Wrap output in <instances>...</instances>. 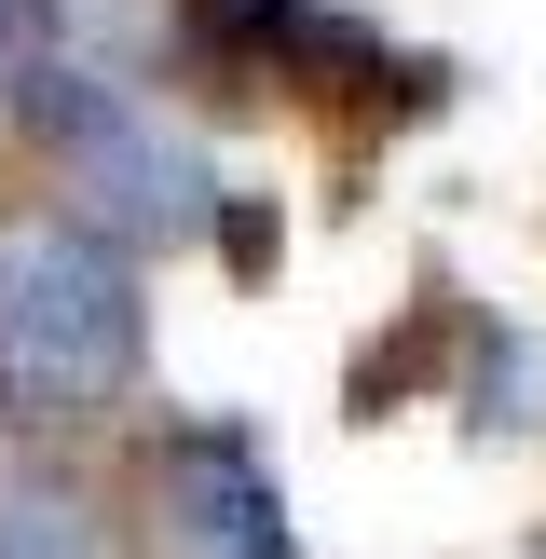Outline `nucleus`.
<instances>
[{
	"instance_id": "nucleus-1",
	"label": "nucleus",
	"mask_w": 546,
	"mask_h": 559,
	"mask_svg": "<svg viewBox=\"0 0 546 559\" xmlns=\"http://www.w3.org/2000/svg\"><path fill=\"white\" fill-rule=\"evenodd\" d=\"M136 382H151L136 246H109L82 205H14L0 218V424L82 437L136 409Z\"/></svg>"
},
{
	"instance_id": "nucleus-2",
	"label": "nucleus",
	"mask_w": 546,
	"mask_h": 559,
	"mask_svg": "<svg viewBox=\"0 0 546 559\" xmlns=\"http://www.w3.org/2000/svg\"><path fill=\"white\" fill-rule=\"evenodd\" d=\"M0 109H14V136L41 151L55 205H82L109 246H136V260H178V246H205V233H218V205H233V178H218L205 123H178V109H164L136 69L41 55V69L0 82Z\"/></svg>"
},
{
	"instance_id": "nucleus-3",
	"label": "nucleus",
	"mask_w": 546,
	"mask_h": 559,
	"mask_svg": "<svg viewBox=\"0 0 546 559\" xmlns=\"http://www.w3.org/2000/svg\"><path fill=\"white\" fill-rule=\"evenodd\" d=\"M151 559H314L273 491L260 424H164L151 437Z\"/></svg>"
},
{
	"instance_id": "nucleus-4",
	"label": "nucleus",
	"mask_w": 546,
	"mask_h": 559,
	"mask_svg": "<svg viewBox=\"0 0 546 559\" xmlns=\"http://www.w3.org/2000/svg\"><path fill=\"white\" fill-rule=\"evenodd\" d=\"M0 559H136V533H123L96 464H69L55 437L0 424Z\"/></svg>"
},
{
	"instance_id": "nucleus-5",
	"label": "nucleus",
	"mask_w": 546,
	"mask_h": 559,
	"mask_svg": "<svg viewBox=\"0 0 546 559\" xmlns=\"http://www.w3.org/2000/svg\"><path fill=\"white\" fill-rule=\"evenodd\" d=\"M451 424H478V437H533L546 424V342L533 328H506V314L451 328Z\"/></svg>"
}]
</instances>
